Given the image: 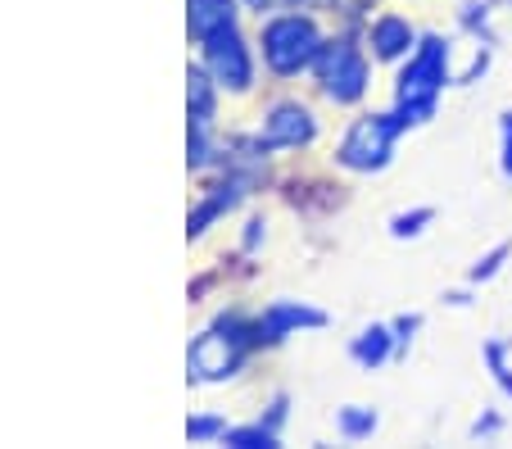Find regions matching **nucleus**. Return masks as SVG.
I'll return each mask as SVG.
<instances>
[{
  "label": "nucleus",
  "instance_id": "obj_1",
  "mask_svg": "<svg viewBox=\"0 0 512 449\" xmlns=\"http://www.w3.org/2000/svg\"><path fill=\"white\" fill-rule=\"evenodd\" d=\"M445 59H449V46L440 37H426L417 46V55L408 59L404 78H399V109H395L399 127L431 118L435 100L445 91Z\"/></svg>",
  "mask_w": 512,
  "mask_h": 449
},
{
  "label": "nucleus",
  "instance_id": "obj_2",
  "mask_svg": "<svg viewBox=\"0 0 512 449\" xmlns=\"http://www.w3.org/2000/svg\"><path fill=\"white\" fill-rule=\"evenodd\" d=\"M318 55H322V37L309 19H300V14L272 19L268 28H263V59H268V69L281 73V78L309 69Z\"/></svg>",
  "mask_w": 512,
  "mask_h": 449
},
{
  "label": "nucleus",
  "instance_id": "obj_3",
  "mask_svg": "<svg viewBox=\"0 0 512 449\" xmlns=\"http://www.w3.org/2000/svg\"><path fill=\"white\" fill-rule=\"evenodd\" d=\"M404 132L399 127L395 114H372V118H358L354 127H349L345 146H340V164L354 168V173H372V168H381L390 159V146H395V137Z\"/></svg>",
  "mask_w": 512,
  "mask_h": 449
},
{
  "label": "nucleus",
  "instance_id": "obj_4",
  "mask_svg": "<svg viewBox=\"0 0 512 449\" xmlns=\"http://www.w3.org/2000/svg\"><path fill=\"white\" fill-rule=\"evenodd\" d=\"M322 91H327L336 105H349L368 91V59L358 55L349 41H336V46H322Z\"/></svg>",
  "mask_w": 512,
  "mask_h": 449
},
{
  "label": "nucleus",
  "instance_id": "obj_5",
  "mask_svg": "<svg viewBox=\"0 0 512 449\" xmlns=\"http://www.w3.org/2000/svg\"><path fill=\"white\" fill-rule=\"evenodd\" d=\"M209 69L213 78L223 82V87H250V55H245L241 37H236V28H223V32H213L209 41Z\"/></svg>",
  "mask_w": 512,
  "mask_h": 449
},
{
  "label": "nucleus",
  "instance_id": "obj_6",
  "mask_svg": "<svg viewBox=\"0 0 512 449\" xmlns=\"http://www.w3.org/2000/svg\"><path fill=\"white\" fill-rule=\"evenodd\" d=\"M191 363H195V372H200V377H227V372L241 363V345L227 341L223 332H209V336H200V341H195Z\"/></svg>",
  "mask_w": 512,
  "mask_h": 449
},
{
  "label": "nucleus",
  "instance_id": "obj_7",
  "mask_svg": "<svg viewBox=\"0 0 512 449\" xmlns=\"http://www.w3.org/2000/svg\"><path fill=\"white\" fill-rule=\"evenodd\" d=\"M300 141H313L309 109H300V105L272 109V118H268V146H300Z\"/></svg>",
  "mask_w": 512,
  "mask_h": 449
},
{
  "label": "nucleus",
  "instance_id": "obj_8",
  "mask_svg": "<svg viewBox=\"0 0 512 449\" xmlns=\"http://www.w3.org/2000/svg\"><path fill=\"white\" fill-rule=\"evenodd\" d=\"M232 19H236L232 0H191V32H195V41H209L213 32L232 28Z\"/></svg>",
  "mask_w": 512,
  "mask_h": 449
},
{
  "label": "nucleus",
  "instance_id": "obj_9",
  "mask_svg": "<svg viewBox=\"0 0 512 449\" xmlns=\"http://www.w3.org/2000/svg\"><path fill=\"white\" fill-rule=\"evenodd\" d=\"M322 323H327V313H318V309H295V304H286V309H272L268 318H263V332H268L272 341H281L290 327H322Z\"/></svg>",
  "mask_w": 512,
  "mask_h": 449
},
{
  "label": "nucleus",
  "instance_id": "obj_10",
  "mask_svg": "<svg viewBox=\"0 0 512 449\" xmlns=\"http://www.w3.org/2000/svg\"><path fill=\"white\" fill-rule=\"evenodd\" d=\"M372 46H377L381 59H399L413 46V28H408L404 19H381L377 28H372Z\"/></svg>",
  "mask_w": 512,
  "mask_h": 449
},
{
  "label": "nucleus",
  "instance_id": "obj_11",
  "mask_svg": "<svg viewBox=\"0 0 512 449\" xmlns=\"http://www.w3.org/2000/svg\"><path fill=\"white\" fill-rule=\"evenodd\" d=\"M386 354H390L386 327H368V332L354 341V359L363 363V368H377V363H386Z\"/></svg>",
  "mask_w": 512,
  "mask_h": 449
},
{
  "label": "nucleus",
  "instance_id": "obj_12",
  "mask_svg": "<svg viewBox=\"0 0 512 449\" xmlns=\"http://www.w3.org/2000/svg\"><path fill=\"white\" fill-rule=\"evenodd\" d=\"M377 431V413H354V409H345L340 413V436H349V440H358V436H372Z\"/></svg>",
  "mask_w": 512,
  "mask_h": 449
},
{
  "label": "nucleus",
  "instance_id": "obj_13",
  "mask_svg": "<svg viewBox=\"0 0 512 449\" xmlns=\"http://www.w3.org/2000/svg\"><path fill=\"white\" fill-rule=\"evenodd\" d=\"M422 223H431V209H417V214H399L395 223H390V232H395V236H417V232H422Z\"/></svg>",
  "mask_w": 512,
  "mask_h": 449
},
{
  "label": "nucleus",
  "instance_id": "obj_14",
  "mask_svg": "<svg viewBox=\"0 0 512 449\" xmlns=\"http://www.w3.org/2000/svg\"><path fill=\"white\" fill-rule=\"evenodd\" d=\"M508 250H512V245H499V250H494V254H485L481 264H476V268H472V282H481V277H490V273H494V268H499V264H503V259H508Z\"/></svg>",
  "mask_w": 512,
  "mask_h": 449
},
{
  "label": "nucleus",
  "instance_id": "obj_15",
  "mask_svg": "<svg viewBox=\"0 0 512 449\" xmlns=\"http://www.w3.org/2000/svg\"><path fill=\"white\" fill-rule=\"evenodd\" d=\"M485 359L494 363V372H499V381H503V386H508V395H512V368H503V345H490V350H485Z\"/></svg>",
  "mask_w": 512,
  "mask_h": 449
},
{
  "label": "nucleus",
  "instance_id": "obj_16",
  "mask_svg": "<svg viewBox=\"0 0 512 449\" xmlns=\"http://www.w3.org/2000/svg\"><path fill=\"white\" fill-rule=\"evenodd\" d=\"M232 440H236V445H272V431H263V427L232 431Z\"/></svg>",
  "mask_w": 512,
  "mask_h": 449
},
{
  "label": "nucleus",
  "instance_id": "obj_17",
  "mask_svg": "<svg viewBox=\"0 0 512 449\" xmlns=\"http://www.w3.org/2000/svg\"><path fill=\"white\" fill-rule=\"evenodd\" d=\"M503 173L512 177V114L503 118Z\"/></svg>",
  "mask_w": 512,
  "mask_h": 449
},
{
  "label": "nucleus",
  "instance_id": "obj_18",
  "mask_svg": "<svg viewBox=\"0 0 512 449\" xmlns=\"http://www.w3.org/2000/svg\"><path fill=\"white\" fill-rule=\"evenodd\" d=\"M213 431H223V422H191V436H213Z\"/></svg>",
  "mask_w": 512,
  "mask_h": 449
},
{
  "label": "nucleus",
  "instance_id": "obj_19",
  "mask_svg": "<svg viewBox=\"0 0 512 449\" xmlns=\"http://www.w3.org/2000/svg\"><path fill=\"white\" fill-rule=\"evenodd\" d=\"M250 5H254V10H281V5H290V0H250Z\"/></svg>",
  "mask_w": 512,
  "mask_h": 449
}]
</instances>
